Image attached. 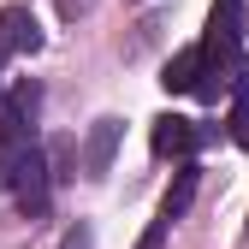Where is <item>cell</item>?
Instances as JSON below:
<instances>
[{"instance_id": "6da1fadb", "label": "cell", "mask_w": 249, "mask_h": 249, "mask_svg": "<svg viewBox=\"0 0 249 249\" xmlns=\"http://www.w3.org/2000/svg\"><path fill=\"white\" fill-rule=\"evenodd\" d=\"M6 190H18V208L30 213V220H42V213H48V196H53L48 148H36V142H18L12 148V184H6Z\"/></svg>"}, {"instance_id": "7a4b0ae2", "label": "cell", "mask_w": 249, "mask_h": 249, "mask_svg": "<svg viewBox=\"0 0 249 249\" xmlns=\"http://www.w3.org/2000/svg\"><path fill=\"white\" fill-rule=\"evenodd\" d=\"M36 113H42V83L36 77H18L6 89V101H0V142H24L30 124H36Z\"/></svg>"}, {"instance_id": "3957f363", "label": "cell", "mask_w": 249, "mask_h": 249, "mask_svg": "<svg viewBox=\"0 0 249 249\" xmlns=\"http://www.w3.org/2000/svg\"><path fill=\"white\" fill-rule=\"evenodd\" d=\"M148 142H154V154H160V160H172V154L184 160V154H196V148L208 142V131H202L196 119H178V113H160V119H154V131H148Z\"/></svg>"}, {"instance_id": "277c9868", "label": "cell", "mask_w": 249, "mask_h": 249, "mask_svg": "<svg viewBox=\"0 0 249 249\" xmlns=\"http://www.w3.org/2000/svg\"><path fill=\"white\" fill-rule=\"evenodd\" d=\"M119 137H124V119H95L83 137V178H101L119 154Z\"/></svg>"}, {"instance_id": "5b68a950", "label": "cell", "mask_w": 249, "mask_h": 249, "mask_svg": "<svg viewBox=\"0 0 249 249\" xmlns=\"http://www.w3.org/2000/svg\"><path fill=\"white\" fill-rule=\"evenodd\" d=\"M42 48V24L30 6H0V53H36Z\"/></svg>"}, {"instance_id": "8992f818", "label": "cell", "mask_w": 249, "mask_h": 249, "mask_svg": "<svg viewBox=\"0 0 249 249\" xmlns=\"http://www.w3.org/2000/svg\"><path fill=\"white\" fill-rule=\"evenodd\" d=\"M196 184H202V166L190 160V154H184V166H178V178H172V190L160 196V220H172V226L184 220V208L196 202Z\"/></svg>"}, {"instance_id": "52a82bcc", "label": "cell", "mask_w": 249, "mask_h": 249, "mask_svg": "<svg viewBox=\"0 0 249 249\" xmlns=\"http://www.w3.org/2000/svg\"><path fill=\"white\" fill-rule=\"evenodd\" d=\"M196 71H202V48H184L172 53V66H166V95H196Z\"/></svg>"}, {"instance_id": "ba28073f", "label": "cell", "mask_w": 249, "mask_h": 249, "mask_svg": "<svg viewBox=\"0 0 249 249\" xmlns=\"http://www.w3.org/2000/svg\"><path fill=\"white\" fill-rule=\"evenodd\" d=\"M231 89H237V101H231V137H237V148H249V71Z\"/></svg>"}, {"instance_id": "9c48e42d", "label": "cell", "mask_w": 249, "mask_h": 249, "mask_svg": "<svg viewBox=\"0 0 249 249\" xmlns=\"http://www.w3.org/2000/svg\"><path fill=\"white\" fill-rule=\"evenodd\" d=\"M53 6H59V18H66V24H77V18L95 12V0H53Z\"/></svg>"}, {"instance_id": "30bf717a", "label": "cell", "mask_w": 249, "mask_h": 249, "mask_svg": "<svg viewBox=\"0 0 249 249\" xmlns=\"http://www.w3.org/2000/svg\"><path fill=\"white\" fill-rule=\"evenodd\" d=\"M166 231H172V220H154V226L142 231V243H137V249H160V243H166Z\"/></svg>"}, {"instance_id": "8fae6325", "label": "cell", "mask_w": 249, "mask_h": 249, "mask_svg": "<svg viewBox=\"0 0 249 249\" xmlns=\"http://www.w3.org/2000/svg\"><path fill=\"white\" fill-rule=\"evenodd\" d=\"M89 243H95V237H89V226H71V231H66V243H59V249H89Z\"/></svg>"}, {"instance_id": "7c38bea8", "label": "cell", "mask_w": 249, "mask_h": 249, "mask_svg": "<svg viewBox=\"0 0 249 249\" xmlns=\"http://www.w3.org/2000/svg\"><path fill=\"white\" fill-rule=\"evenodd\" d=\"M12 148H18V142H0V190L12 184Z\"/></svg>"}]
</instances>
